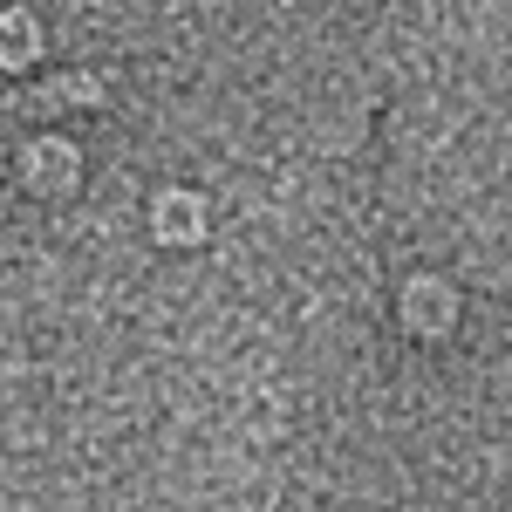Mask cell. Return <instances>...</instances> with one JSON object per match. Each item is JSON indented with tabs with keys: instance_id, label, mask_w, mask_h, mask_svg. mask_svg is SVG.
<instances>
[{
	"instance_id": "cell-1",
	"label": "cell",
	"mask_w": 512,
	"mask_h": 512,
	"mask_svg": "<svg viewBox=\"0 0 512 512\" xmlns=\"http://www.w3.org/2000/svg\"><path fill=\"white\" fill-rule=\"evenodd\" d=\"M151 226H158V239L185 246V239L205 233V198H192V192H164L158 205H151Z\"/></svg>"
},
{
	"instance_id": "cell-2",
	"label": "cell",
	"mask_w": 512,
	"mask_h": 512,
	"mask_svg": "<svg viewBox=\"0 0 512 512\" xmlns=\"http://www.w3.org/2000/svg\"><path fill=\"white\" fill-rule=\"evenodd\" d=\"M403 321H410L417 335H444V328H451V287H444V280H410Z\"/></svg>"
},
{
	"instance_id": "cell-3",
	"label": "cell",
	"mask_w": 512,
	"mask_h": 512,
	"mask_svg": "<svg viewBox=\"0 0 512 512\" xmlns=\"http://www.w3.org/2000/svg\"><path fill=\"white\" fill-rule=\"evenodd\" d=\"M69 178H76V151H69L62 137L28 144V185H41V192H69Z\"/></svg>"
},
{
	"instance_id": "cell-4",
	"label": "cell",
	"mask_w": 512,
	"mask_h": 512,
	"mask_svg": "<svg viewBox=\"0 0 512 512\" xmlns=\"http://www.w3.org/2000/svg\"><path fill=\"white\" fill-rule=\"evenodd\" d=\"M35 41H41L35 14H21V7H14V14H0V62H7V69H21V62L35 55Z\"/></svg>"
}]
</instances>
